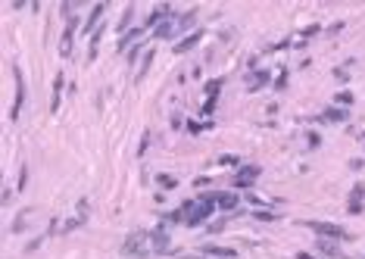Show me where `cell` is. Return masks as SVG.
<instances>
[{"label": "cell", "mask_w": 365, "mask_h": 259, "mask_svg": "<svg viewBox=\"0 0 365 259\" xmlns=\"http://www.w3.org/2000/svg\"><path fill=\"white\" fill-rule=\"evenodd\" d=\"M150 253H153V247H150V231H144V228L131 231V234L122 241V256H128V259H147Z\"/></svg>", "instance_id": "cell-1"}, {"label": "cell", "mask_w": 365, "mask_h": 259, "mask_svg": "<svg viewBox=\"0 0 365 259\" xmlns=\"http://www.w3.org/2000/svg\"><path fill=\"white\" fill-rule=\"evenodd\" d=\"M303 225L312 228L315 238H331V241H350L353 238V234L344 225H337V222H303Z\"/></svg>", "instance_id": "cell-2"}, {"label": "cell", "mask_w": 365, "mask_h": 259, "mask_svg": "<svg viewBox=\"0 0 365 259\" xmlns=\"http://www.w3.org/2000/svg\"><path fill=\"white\" fill-rule=\"evenodd\" d=\"M259 169L256 162H246V166H238V172L231 175V187L234 191H250V187L256 184V178H259Z\"/></svg>", "instance_id": "cell-3"}, {"label": "cell", "mask_w": 365, "mask_h": 259, "mask_svg": "<svg viewBox=\"0 0 365 259\" xmlns=\"http://www.w3.org/2000/svg\"><path fill=\"white\" fill-rule=\"evenodd\" d=\"M150 247H153V253H159V256H172V234L166 225H156L150 231Z\"/></svg>", "instance_id": "cell-4"}, {"label": "cell", "mask_w": 365, "mask_h": 259, "mask_svg": "<svg viewBox=\"0 0 365 259\" xmlns=\"http://www.w3.org/2000/svg\"><path fill=\"white\" fill-rule=\"evenodd\" d=\"M13 72H16V103H13V113H9V119H19L22 110H25V100H28V88H25V75H22V69L13 63Z\"/></svg>", "instance_id": "cell-5"}, {"label": "cell", "mask_w": 365, "mask_h": 259, "mask_svg": "<svg viewBox=\"0 0 365 259\" xmlns=\"http://www.w3.org/2000/svg\"><path fill=\"white\" fill-rule=\"evenodd\" d=\"M241 194L238 191H216V209L222 216H234L238 213V206H241Z\"/></svg>", "instance_id": "cell-6"}, {"label": "cell", "mask_w": 365, "mask_h": 259, "mask_svg": "<svg viewBox=\"0 0 365 259\" xmlns=\"http://www.w3.org/2000/svg\"><path fill=\"white\" fill-rule=\"evenodd\" d=\"M172 16H178L172 3H156V6H153L150 13H147V19H144V28H147V31H153L156 25H162V22H166V19H172Z\"/></svg>", "instance_id": "cell-7"}, {"label": "cell", "mask_w": 365, "mask_h": 259, "mask_svg": "<svg viewBox=\"0 0 365 259\" xmlns=\"http://www.w3.org/2000/svg\"><path fill=\"white\" fill-rule=\"evenodd\" d=\"M78 25H81V19L72 16V19L66 22V28H63V38H60V56H63V60H69V56H72V44H75V31H78Z\"/></svg>", "instance_id": "cell-8"}, {"label": "cell", "mask_w": 365, "mask_h": 259, "mask_svg": "<svg viewBox=\"0 0 365 259\" xmlns=\"http://www.w3.org/2000/svg\"><path fill=\"white\" fill-rule=\"evenodd\" d=\"M265 85H272V72H268V69H253V72H246L243 75V88L246 91H262Z\"/></svg>", "instance_id": "cell-9"}, {"label": "cell", "mask_w": 365, "mask_h": 259, "mask_svg": "<svg viewBox=\"0 0 365 259\" xmlns=\"http://www.w3.org/2000/svg\"><path fill=\"white\" fill-rule=\"evenodd\" d=\"M200 253L209 256V259H234V256H238L234 247H222V244H203V247H200Z\"/></svg>", "instance_id": "cell-10"}, {"label": "cell", "mask_w": 365, "mask_h": 259, "mask_svg": "<svg viewBox=\"0 0 365 259\" xmlns=\"http://www.w3.org/2000/svg\"><path fill=\"white\" fill-rule=\"evenodd\" d=\"M144 34H147V28L144 25H134L131 31H128V34H122V38H119V44H116V50H131V47L134 44H140V38H144Z\"/></svg>", "instance_id": "cell-11"}, {"label": "cell", "mask_w": 365, "mask_h": 259, "mask_svg": "<svg viewBox=\"0 0 365 259\" xmlns=\"http://www.w3.org/2000/svg\"><path fill=\"white\" fill-rule=\"evenodd\" d=\"M315 250H319L325 259H340V241H331V238H315Z\"/></svg>", "instance_id": "cell-12"}, {"label": "cell", "mask_w": 365, "mask_h": 259, "mask_svg": "<svg viewBox=\"0 0 365 259\" xmlns=\"http://www.w3.org/2000/svg\"><path fill=\"white\" fill-rule=\"evenodd\" d=\"M153 38H159V41H169V38H178V16H172L166 19L162 25L153 28Z\"/></svg>", "instance_id": "cell-13"}, {"label": "cell", "mask_w": 365, "mask_h": 259, "mask_svg": "<svg viewBox=\"0 0 365 259\" xmlns=\"http://www.w3.org/2000/svg\"><path fill=\"white\" fill-rule=\"evenodd\" d=\"M200 41H203V28H194L191 34H184L181 41H175V53H187V50H194Z\"/></svg>", "instance_id": "cell-14"}, {"label": "cell", "mask_w": 365, "mask_h": 259, "mask_svg": "<svg viewBox=\"0 0 365 259\" xmlns=\"http://www.w3.org/2000/svg\"><path fill=\"white\" fill-rule=\"evenodd\" d=\"M131 28H134V3H128V6L122 9L119 22H116V31H119V38H122V34H128Z\"/></svg>", "instance_id": "cell-15"}, {"label": "cell", "mask_w": 365, "mask_h": 259, "mask_svg": "<svg viewBox=\"0 0 365 259\" xmlns=\"http://www.w3.org/2000/svg\"><path fill=\"white\" fill-rule=\"evenodd\" d=\"M63 88H66V72H56V78H53V97H50V110L53 113L60 110V103H63Z\"/></svg>", "instance_id": "cell-16"}, {"label": "cell", "mask_w": 365, "mask_h": 259, "mask_svg": "<svg viewBox=\"0 0 365 259\" xmlns=\"http://www.w3.org/2000/svg\"><path fill=\"white\" fill-rule=\"evenodd\" d=\"M194 22H197V6H191V9H184V13H178V34L181 31H187V34H191L194 28Z\"/></svg>", "instance_id": "cell-17"}, {"label": "cell", "mask_w": 365, "mask_h": 259, "mask_svg": "<svg viewBox=\"0 0 365 259\" xmlns=\"http://www.w3.org/2000/svg\"><path fill=\"white\" fill-rule=\"evenodd\" d=\"M153 60H156V50H153V47H147V53L140 56V63H137V75H134V81H140V78H144V75L150 72Z\"/></svg>", "instance_id": "cell-18"}, {"label": "cell", "mask_w": 365, "mask_h": 259, "mask_svg": "<svg viewBox=\"0 0 365 259\" xmlns=\"http://www.w3.org/2000/svg\"><path fill=\"white\" fill-rule=\"evenodd\" d=\"M319 122H347V110H340V107H328V110H322Z\"/></svg>", "instance_id": "cell-19"}, {"label": "cell", "mask_w": 365, "mask_h": 259, "mask_svg": "<svg viewBox=\"0 0 365 259\" xmlns=\"http://www.w3.org/2000/svg\"><path fill=\"white\" fill-rule=\"evenodd\" d=\"M31 213H34L31 206H28V209H22V213L13 219V225H9V231H13V234H22V231L28 228V219H31Z\"/></svg>", "instance_id": "cell-20"}, {"label": "cell", "mask_w": 365, "mask_h": 259, "mask_svg": "<svg viewBox=\"0 0 365 259\" xmlns=\"http://www.w3.org/2000/svg\"><path fill=\"white\" fill-rule=\"evenodd\" d=\"M353 103H356V94H353L350 88H347V91H337V94H334V107H340V110H350Z\"/></svg>", "instance_id": "cell-21"}, {"label": "cell", "mask_w": 365, "mask_h": 259, "mask_svg": "<svg viewBox=\"0 0 365 259\" xmlns=\"http://www.w3.org/2000/svg\"><path fill=\"white\" fill-rule=\"evenodd\" d=\"M156 184H159V191H175V187H178V178L169 175V172H159L156 175Z\"/></svg>", "instance_id": "cell-22"}, {"label": "cell", "mask_w": 365, "mask_h": 259, "mask_svg": "<svg viewBox=\"0 0 365 259\" xmlns=\"http://www.w3.org/2000/svg\"><path fill=\"white\" fill-rule=\"evenodd\" d=\"M228 219H231V216H219V219H213V222L206 225V234H222V231L228 228Z\"/></svg>", "instance_id": "cell-23"}, {"label": "cell", "mask_w": 365, "mask_h": 259, "mask_svg": "<svg viewBox=\"0 0 365 259\" xmlns=\"http://www.w3.org/2000/svg\"><path fill=\"white\" fill-rule=\"evenodd\" d=\"M222 85H225V78H222V75H219V78H209V81H206V88H203V91H206V97H219Z\"/></svg>", "instance_id": "cell-24"}, {"label": "cell", "mask_w": 365, "mask_h": 259, "mask_svg": "<svg viewBox=\"0 0 365 259\" xmlns=\"http://www.w3.org/2000/svg\"><path fill=\"white\" fill-rule=\"evenodd\" d=\"M144 53H147V47H144V44H134V47H131V50H128V53H125V60H128V66H134V63H137V60H140V56H144Z\"/></svg>", "instance_id": "cell-25"}, {"label": "cell", "mask_w": 365, "mask_h": 259, "mask_svg": "<svg viewBox=\"0 0 365 259\" xmlns=\"http://www.w3.org/2000/svg\"><path fill=\"white\" fill-rule=\"evenodd\" d=\"M259 222H278L281 219V213H278V209H256V213H253Z\"/></svg>", "instance_id": "cell-26"}, {"label": "cell", "mask_w": 365, "mask_h": 259, "mask_svg": "<svg viewBox=\"0 0 365 259\" xmlns=\"http://www.w3.org/2000/svg\"><path fill=\"white\" fill-rule=\"evenodd\" d=\"M350 66H353V60H347V66H337L334 69V78L340 81V85H347V81H350Z\"/></svg>", "instance_id": "cell-27"}, {"label": "cell", "mask_w": 365, "mask_h": 259, "mask_svg": "<svg viewBox=\"0 0 365 259\" xmlns=\"http://www.w3.org/2000/svg\"><path fill=\"white\" fill-rule=\"evenodd\" d=\"M75 216H78V219H88V216H91V200H88V197H81V200H78Z\"/></svg>", "instance_id": "cell-28"}, {"label": "cell", "mask_w": 365, "mask_h": 259, "mask_svg": "<svg viewBox=\"0 0 365 259\" xmlns=\"http://www.w3.org/2000/svg\"><path fill=\"white\" fill-rule=\"evenodd\" d=\"M206 128H213V122H197V119H187V131H191V134H200V131H206Z\"/></svg>", "instance_id": "cell-29"}, {"label": "cell", "mask_w": 365, "mask_h": 259, "mask_svg": "<svg viewBox=\"0 0 365 259\" xmlns=\"http://www.w3.org/2000/svg\"><path fill=\"white\" fill-rule=\"evenodd\" d=\"M287 75H290V72H287V69H281V72L275 75V81H272V88H275V91H284V88H287V81H290Z\"/></svg>", "instance_id": "cell-30"}, {"label": "cell", "mask_w": 365, "mask_h": 259, "mask_svg": "<svg viewBox=\"0 0 365 259\" xmlns=\"http://www.w3.org/2000/svg\"><path fill=\"white\" fill-rule=\"evenodd\" d=\"M362 197H365V184L359 181V184H353V191H350L347 200H353V203H362Z\"/></svg>", "instance_id": "cell-31"}, {"label": "cell", "mask_w": 365, "mask_h": 259, "mask_svg": "<svg viewBox=\"0 0 365 259\" xmlns=\"http://www.w3.org/2000/svg\"><path fill=\"white\" fill-rule=\"evenodd\" d=\"M216 166H219V169H222V166H241V156H234V153H228V156H219Z\"/></svg>", "instance_id": "cell-32"}, {"label": "cell", "mask_w": 365, "mask_h": 259, "mask_svg": "<svg viewBox=\"0 0 365 259\" xmlns=\"http://www.w3.org/2000/svg\"><path fill=\"white\" fill-rule=\"evenodd\" d=\"M306 144H309V150H319L322 147V134L319 131H309V134H306Z\"/></svg>", "instance_id": "cell-33"}, {"label": "cell", "mask_w": 365, "mask_h": 259, "mask_svg": "<svg viewBox=\"0 0 365 259\" xmlns=\"http://www.w3.org/2000/svg\"><path fill=\"white\" fill-rule=\"evenodd\" d=\"M319 31H322V25H315V22H312V25H306V28L300 31V38H303V41H309V38H315Z\"/></svg>", "instance_id": "cell-34"}, {"label": "cell", "mask_w": 365, "mask_h": 259, "mask_svg": "<svg viewBox=\"0 0 365 259\" xmlns=\"http://www.w3.org/2000/svg\"><path fill=\"white\" fill-rule=\"evenodd\" d=\"M25 184H28V166H22L19 178H16V187H19V191H25Z\"/></svg>", "instance_id": "cell-35"}, {"label": "cell", "mask_w": 365, "mask_h": 259, "mask_svg": "<svg viewBox=\"0 0 365 259\" xmlns=\"http://www.w3.org/2000/svg\"><path fill=\"white\" fill-rule=\"evenodd\" d=\"M216 107H219V97H206V103H203V116H213Z\"/></svg>", "instance_id": "cell-36"}, {"label": "cell", "mask_w": 365, "mask_h": 259, "mask_svg": "<svg viewBox=\"0 0 365 259\" xmlns=\"http://www.w3.org/2000/svg\"><path fill=\"white\" fill-rule=\"evenodd\" d=\"M44 241H47V234H38L34 241H28V244H25V253H34V250H38V247H41Z\"/></svg>", "instance_id": "cell-37"}, {"label": "cell", "mask_w": 365, "mask_h": 259, "mask_svg": "<svg viewBox=\"0 0 365 259\" xmlns=\"http://www.w3.org/2000/svg\"><path fill=\"white\" fill-rule=\"evenodd\" d=\"M209 184H213V178H209V175H200V178H194V191L197 187H209Z\"/></svg>", "instance_id": "cell-38"}, {"label": "cell", "mask_w": 365, "mask_h": 259, "mask_svg": "<svg viewBox=\"0 0 365 259\" xmlns=\"http://www.w3.org/2000/svg\"><path fill=\"white\" fill-rule=\"evenodd\" d=\"M172 128H187V125H184V116H181V113H172Z\"/></svg>", "instance_id": "cell-39"}, {"label": "cell", "mask_w": 365, "mask_h": 259, "mask_svg": "<svg viewBox=\"0 0 365 259\" xmlns=\"http://www.w3.org/2000/svg\"><path fill=\"white\" fill-rule=\"evenodd\" d=\"M350 169H353V172L365 169V156H356V159H350Z\"/></svg>", "instance_id": "cell-40"}, {"label": "cell", "mask_w": 365, "mask_h": 259, "mask_svg": "<svg viewBox=\"0 0 365 259\" xmlns=\"http://www.w3.org/2000/svg\"><path fill=\"white\" fill-rule=\"evenodd\" d=\"M344 25H347V22H331V25H328V34H340Z\"/></svg>", "instance_id": "cell-41"}, {"label": "cell", "mask_w": 365, "mask_h": 259, "mask_svg": "<svg viewBox=\"0 0 365 259\" xmlns=\"http://www.w3.org/2000/svg\"><path fill=\"white\" fill-rule=\"evenodd\" d=\"M150 140H153V137H150V131H147L144 137H140V150H137V153H147V147H150Z\"/></svg>", "instance_id": "cell-42"}]
</instances>
